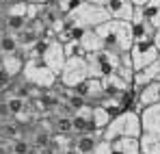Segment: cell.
I'll use <instances>...</instances> for the list:
<instances>
[{
	"label": "cell",
	"mask_w": 160,
	"mask_h": 154,
	"mask_svg": "<svg viewBox=\"0 0 160 154\" xmlns=\"http://www.w3.org/2000/svg\"><path fill=\"white\" fill-rule=\"evenodd\" d=\"M7 111H9V115H13L15 119H22V117H26L30 115V111H32V106H30V100L26 98H20V96H9L7 98Z\"/></svg>",
	"instance_id": "obj_18"
},
{
	"label": "cell",
	"mask_w": 160,
	"mask_h": 154,
	"mask_svg": "<svg viewBox=\"0 0 160 154\" xmlns=\"http://www.w3.org/2000/svg\"><path fill=\"white\" fill-rule=\"evenodd\" d=\"M143 135V126H141V113L134 109H126L121 113H117L110 124H108L102 139L106 141H115V139H141Z\"/></svg>",
	"instance_id": "obj_2"
},
{
	"label": "cell",
	"mask_w": 160,
	"mask_h": 154,
	"mask_svg": "<svg viewBox=\"0 0 160 154\" xmlns=\"http://www.w3.org/2000/svg\"><path fill=\"white\" fill-rule=\"evenodd\" d=\"M15 2H26V0H0V7H7V4H15Z\"/></svg>",
	"instance_id": "obj_26"
},
{
	"label": "cell",
	"mask_w": 160,
	"mask_h": 154,
	"mask_svg": "<svg viewBox=\"0 0 160 154\" xmlns=\"http://www.w3.org/2000/svg\"><path fill=\"white\" fill-rule=\"evenodd\" d=\"M74 91L87 104H100L102 98H104V82L100 78H87L84 82H80Z\"/></svg>",
	"instance_id": "obj_10"
},
{
	"label": "cell",
	"mask_w": 160,
	"mask_h": 154,
	"mask_svg": "<svg viewBox=\"0 0 160 154\" xmlns=\"http://www.w3.org/2000/svg\"><path fill=\"white\" fill-rule=\"evenodd\" d=\"M147 2H149V0H132V4H134V7H145Z\"/></svg>",
	"instance_id": "obj_27"
},
{
	"label": "cell",
	"mask_w": 160,
	"mask_h": 154,
	"mask_svg": "<svg viewBox=\"0 0 160 154\" xmlns=\"http://www.w3.org/2000/svg\"><path fill=\"white\" fill-rule=\"evenodd\" d=\"M102 139V132H89V135H76L72 143V154H93L98 141Z\"/></svg>",
	"instance_id": "obj_15"
},
{
	"label": "cell",
	"mask_w": 160,
	"mask_h": 154,
	"mask_svg": "<svg viewBox=\"0 0 160 154\" xmlns=\"http://www.w3.org/2000/svg\"><path fill=\"white\" fill-rule=\"evenodd\" d=\"M26 2H30V4H41V7H46V4H52L54 0H26Z\"/></svg>",
	"instance_id": "obj_25"
},
{
	"label": "cell",
	"mask_w": 160,
	"mask_h": 154,
	"mask_svg": "<svg viewBox=\"0 0 160 154\" xmlns=\"http://www.w3.org/2000/svg\"><path fill=\"white\" fill-rule=\"evenodd\" d=\"M136 93V104H134V111H143L145 106H152V104H160V80H154L149 85H145L143 89L134 91Z\"/></svg>",
	"instance_id": "obj_12"
},
{
	"label": "cell",
	"mask_w": 160,
	"mask_h": 154,
	"mask_svg": "<svg viewBox=\"0 0 160 154\" xmlns=\"http://www.w3.org/2000/svg\"><path fill=\"white\" fill-rule=\"evenodd\" d=\"M2 22H4V30H7V33H15V35L22 33L28 26L26 15H4Z\"/></svg>",
	"instance_id": "obj_22"
},
{
	"label": "cell",
	"mask_w": 160,
	"mask_h": 154,
	"mask_svg": "<svg viewBox=\"0 0 160 154\" xmlns=\"http://www.w3.org/2000/svg\"><path fill=\"white\" fill-rule=\"evenodd\" d=\"M115 115L110 113V111H106L102 104H93V113H91V122H93V128L100 130V132H104V128H106L108 124H110V119H112Z\"/></svg>",
	"instance_id": "obj_19"
},
{
	"label": "cell",
	"mask_w": 160,
	"mask_h": 154,
	"mask_svg": "<svg viewBox=\"0 0 160 154\" xmlns=\"http://www.w3.org/2000/svg\"><path fill=\"white\" fill-rule=\"evenodd\" d=\"M89 76V65H87V59L84 56H69L67 61H65V67H63V72L58 74V85L63 87V89H76L80 82H84Z\"/></svg>",
	"instance_id": "obj_6"
},
{
	"label": "cell",
	"mask_w": 160,
	"mask_h": 154,
	"mask_svg": "<svg viewBox=\"0 0 160 154\" xmlns=\"http://www.w3.org/2000/svg\"><path fill=\"white\" fill-rule=\"evenodd\" d=\"M2 35H4V22L0 20V37H2Z\"/></svg>",
	"instance_id": "obj_29"
},
{
	"label": "cell",
	"mask_w": 160,
	"mask_h": 154,
	"mask_svg": "<svg viewBox=\"0 0 160 154\" xmlns=\"http://www.w3.org/2000/svg\"><path fill=\"white\" fill-rule=\"evenodd\" d=\"M0 61H2V70H4V74L11 78H20L22 76V72H24V65H26V56L22 54V52H13V54H2L0 56Z\"/></svg>",
	"instance_id": "obj_13"
},
{
	"label": "cell",
	"mask_w": 160,
	"mask_h": 154,
	"mask_svg": "<svg viewBox=\"0 0 160 154\" xmlns=\"http://www.w3.org/2000/svg\"><path fill=\"white\" fill-rule=\"evenodd\" d=\"M22 78L26 80L30 87L41 89V91H52L54 87L58 85V76L54 74L41 59H26Z\"/></svg>",
	"instance_id": "obj_4"
},
{
	"label": "cell",
	"mask_w": 160,
	"mask_h": 154,
	"mask_svg": "<svg viewBox=\"0 0 160 154\" xmlns=\"http://www.w3.org/2000/svg\"><path fill=\"white\" fill-rule=\"evenodd\" d=\"M98 35L102 37V44L106 50H112L117 54H128L134 46V33L132 24L123 20H108L102 26L95 28Z\"/></svg>",
	"instance_id": "obj_1"
},
{
	"label": "cell",
	"mask_w": 160,
	"mask_h": 154,
	"mask_svg": "<svg viewBox=\"0 0 160 154\" xmlns=\"http://www.w3.org/2000/svg\"><path fill=\"white\" fill-rule=\"evenodd\" d=\"M130 59H132L134 72H138V70H145L147 65L156 63L160 59V50L156 41H134L132 50H130Z\"/></svg>",
	"instance_id": "obj_7"
},
{
	"label": "cell",
	"mask_w": 160,
	"mask_h": 154,
	"mask_svg": "<svg viewBox=\"0 0 160 154\" xmlns=\"http://www.w3.org/2000/svg\"><path fill=\"white\" fill-rule=\"evenodd\" d=\"M145 20L156 28V33L160 30V0H149L145 7H141Z\"/></svg>",
	"instance_id": "obj_21"
},
{
	"label": "cell",
	"mask_w": 160,
	"mask_h": 154,
	"mask_svg": "<svg viewBox=\"0 0 160 154\" xmlns=\"http://www.w3.org/2000/svg\"><path fill=\"white\" fill-rule=\"evenodd\" d=\"M98 50H104V44H102V37L98 35L95 28H89V30H82L78 39V52L80 56H87L91 52H98Z\"/></svg>",
	"instance_id": "obj_14"
},
{
	"label": "cell",
	"mask_w": 160,
	"mask_h": 154,
	"mask_svg": "<svg viewBox=\"0 0 160 154\" xmlns=\"http://www.w3.org/2000/svg\"><path fill=\"white\" fill-rule=\"evenodd\" d=\"M84 59H87V65H89V76L104 80V78L112 76V74L117 72L121 54H117V52L104 48V50H98V52L87 54Z\"/></svg>",
	"instance_id": "obj_5"
},
{
	"label": "cell",
	"mask_w": 160,
	"mask_h": 154,
	"mask_svg": "<svg viewBox=\"0 0 160 154\" xmlns=\"http://www.w3.org/2000/svg\"><path fill=\"white\" fill-rule=\"evenodd\" d=\"M158 80H160V76H158Z\"/></svg>",
	"instance_id": "obj_30"
},
{
	"label": "cell",
	"mask_w": 160,
	"mask_h": 154,
	"mask_svg": "<svg viewBox=\"0 0 160 154\" xmlns=\"http://www.w3.org/2000/svg\"><path fill=\"white\" fill-rule=\"evenodd\" d=\"M28 152H30V148L24 141H15L13 143V154H28Z\"/></svg>",
	"instance_id": "obj_24"
},
{
	"label": "cell",
	"mask_w": 160,
	"mask_h": 154,
	"mask_svg": "<svg viewBox=\"0 0 160 154\" xmlns=\"http://www.w3.org/2000/svg\"><path fill=\"white\" fill-rule=\"evenodd\" d=\"M93 154H141V146L138 139H115V141L100 139Z\"/></svg>",
	"instance_id": "obj_9"
},
{
	"label": "cell",
	"mask_w": 160,
	"mask_h": 154,
	"mask_svg": "<svg viewBox=\"0 0 160 154\" xmlns=\"http://www.w3.org/2000/svg\"><path fill=\"white\" fill-rule=\"evenodd\" d=\"M141 126H143V132L160 135V104L145 106L141 111Z\"/></svg>",
	"instance_id": "obj_16"
},
{
	"label": "cell",
	"mask_w": 160,
	"mask_h": 154,
	"mask_svg": "<svg viewBox=\"0 0 160 154\" xmlns=\"http://www.w3.org/2000/svg\"><path fill=\"white\" fill-rule=\"evenodd\" d=\"M138 146H141V154H160V135L143 132Z\"/></svg>",
	"instance_id": "obj_20"
},
{
	"label": "cell",
	"mask_w": 160,
	"mask_h": 154,
	"mask_svg": "<svg viewBox=\"0 0 160 154\" xmlns=\"http://www.w3.org/2000/svg\"><path fill=\"white\" fill-rule=\"evenodd\" d=\"M154 41H156V46H158V50H160V30L156 33V39H154Z\"/></svg>",
	"instance_id": "obj_28"
},
{
	"label": "cell",
	"mask_w": 160,
	"mask_h": 154,
	"mask_svg": "<svg viewBox=\"0 0 160 154\" xmlns=\"http://www.w3.org/2000/svg\"><path fill=\"white\" fill-rule=\"evenodd\" d=\"M110 20L108 11L104 7H98L93 2H84L76 11H72L69 15H65V22L72 28H80V30H89V28H98L104 22Z\"/></svg>",
	"instance_id": "obj_3"
},
{
	"label": "cell",
	"mask_w": 160,
	"mask_h": 154,
	"mask_svg": "<svg viewBox=\"0 0 160 154\" xmlns=\"http://www.w3.org/2000/svg\"><path fill=\"white\" fill-rule=\"evenodd\" d=\"M130 24H132L134 41H154L156 39V28L145 20L141 7L134 9V15H132V20H130Z\"/></svg>",
	"instance_id": "obj_11"
},
{
	"label": "cell",
	"mask_w": 160,
	"mask_h": 154,
	"mask_svg": "<svg viewBox=\"0 0 160 154\" xmlns=\"http://www.w3.org/2000/svg\"><path fill=\"white\" fill-rule=\"evenodd\" d=\"M54 2H56V7L61 9L63 15H69L72 11H76L78 7H82L87 0H54Z\"/></svg>",
	"instance_id": "obj_23"
},
{
	"label": "cell",
	"mask_w": 160,
	"mask_h": 154,
	"mask_svg": "<svg viewBox=\"0 0 160 154\" xmlns=\"http://www.w3.org/2000/svg\"><path fill=\"white\" fill-rule=\"evenodd\" d=\"M39 59L58 76V74L63 72V67H65V61H67L63 41H58V39H48V44H46V48H43V52H41Z\"/></svg>",
	"instance_id": "obj_8"
},
{
	"label": "cell",
	"mask_w": 160,
	"mask_h": 154,
	"mask_svg": "<svg viewBox=\"0 0 160 154\" xmlns=\"http://www.w3.org/2000/svg\"><path fill=\"white\" fill-rule=\"evenodd\" d=\"M158 76H160V59L156 61V63L147 65L145 70H138V72H134L132 89H134V91H138V89H143L145 85H149V82L158 80Z\"/></svg>",
	"instance_id": "obj_17"
}]
</instances>
